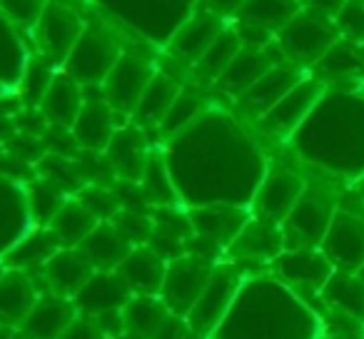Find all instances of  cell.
I'll use <instances>...</instances> for the list:
<instances>
[{"label":"cell","instance_id":"6da1fadb","mask_svg":"<svg viewBox=\"0 0 364 339\" xmlns=\"http://www.w3.org/2000/svg\"><path fill=\"white\" fill-rule=\"evenodd\" d=\"M162 152L180 203L188 208L218 203L250 208L269 167L257 142L220 110H208L188 130L170 137V147Z\"/></svg>","mask_w":364,"mask_h":339},{"label":"cell","instance_id":"7a4b0ae2","mask_svg":"<svg viewBox=\"0 0 364 339\" xmlns=\"http://www.w3.org/2000/svg\"><path fill=\"white\" fill-rule=\"evenodd\" d=\"M289 142L309 165L352 183L359 180L364 175V90L359 85L327 87Z\"/></svg>","mask_w":364,"mask_h":339},{"label":"cell","instance_id":"3957f363","mask_svg":"<svg viewBox=\"0 0 364 339\" xmlns=\"http://www.w3.org/2000/svg\"><path fill=\"white\" fill-rule=\"evenodd\" d=\"M322 319L277 277H247L210 339H319Z\"/></svg>","mask_w":364,"mask_h":339},{"label":"cell","instance_id":"277c9868","mask_svg":"<svg viewBox=\"0 0 364 339\" xmlns=\"http://www.w3.org/2000/svg\"><path fill=\"white\" fill-rule=\"evenodd\" d=\"M110 16L137 31L155 45H165L177 28L198 11V0H97Z\"/></svg>","mask_w":364,"mask_h":339},{"label":"cell","instance_id":"5b68a950","mask_svg":"<svg viewBox=\"0 0 364 339\" xmlns=\"http://www.w3.org/2000/svg\"><path fill=\"white\" fill-rule=\"evenodd\" d=\"M342 38L334 18H327L317 11H309L302 6V11L277 33L274 43H277L279 53L284 60L292 63L297 68H309L312 70L314 63Z\"/></svg>","mask_w":364,"mask_h":339},{"label":"cell","instance_id":"8992f818","mask_svg":"<svg viewBox=\"0 0 364 339\" xmlns=\"http://www.w3.org/2000/svg\"><path fill=\"white\" fill-rule=\"evenodd\" d=\"M337 210L339 200L332 188L322 183H307L292 212L279 225L284 235V249L319 247Z\"/></svg>","mask_w":364,"mask_h":339},{"label":"cell","instance_id":"52a82bcc","mask_svg":"<svg viewBox=\"0 0 364 339\" xmlns=\"http://www.w3.org/2000/svg\"><path fill=\"white\" fill-rule=\"evenodd\" d=\"M245 272L240 269V264L223 259L215 264L213 277H210L205 292L200 294V299L195 302V307L190 309L188 319L193 334H198L200 339H210L215 334V329L225 322L228 312L232 309L237 292L245 282Z\"/></svg>","mask_w":364,"mask_h":339},{"label":"cell","instance_id":"ba28073f","mask_svg":"<svg viewBox=\"0 0 364 339\" xmlns=\"http://www.w3.org/2000/svg\"><path fill=\"white\" fill-rule=\"evenodd\" d=\"M122 55V45L107 28L102 26H85L80 41L75 43L73 53L68 55L63 70L75 77L80 85L95 87L102 85L115 63Z\"/></svg>","mask_w":364,"mask_h":339},{"label":"cell","instance_id":"9c48e42d","mask_svg":"<svg viewBox=\"0 0 364 339\" xmlns=\"http://www.w3.org/2000/svg\"><path fill=\"white\" fill-rule=\"evenodd\" d=\"M215 264H218L215 259L198 257V254H188V252L182 254V257L167 262L160 299L167 304V309H170L172 314L188 317L190 309L195 307L200 294L208 287Z\"/></svg>","mask_w":364,"mask_h":339},{"label":"cell","instance_id":"30bf717a","mask_svg":"<svg viewBox=\"0 0 364 339\" xmlns=\"http://www.w3.org/2000/svg\"><path fill=\"white\" fill-rule=\"evenodd\" d=\"M324 90H327V85L322 80H317L314 75H304L277 105L269 107L262 117H257V127L269 137L289 140L309 117L314 105L322 100Z\"/></svg>","mask_w":364,"mask_h":339},{"label":"cell","instance_id":"8fae6325","mask_svg":"<svg viewBox=\"0 0 364 339\" xmlns=\"http://www.w3.org/2000/svg\"><path fill=\"white\" fill-rule=\"evenodd\" d=\"M85 26L87 23L73 8H68L65 3L48 0L41 21L33 28L36 31L38 48H41V55L48 63H53L55 68H63L68 55L73 53V48H75V43L80 41Z\"/></svg>","mask_w":364,"mask_h":339},{"label":"cell","instance_id":"7c38bea8","mask_svg":"<svg viewBox=\"0 0 364 339\" xmlns=\"http://www.w3.org/2000/svg\"><path fill=\"white\" fill-rule=\"evenodd\" d=\"M157 68L152 65L147 58L135 55V53H122L120 60L110 70V75L102 80L100 92L107 100V105L117 112V115L132 117L137 102H140L142 92H145L147 82L152 80Z\"/></svg>","mask_w":364,"mask_h":339},{"label":"cell","instance_id":"4fadbf2b","mask_svg":"<svg viewBox=\"0 0 364 339\" xmlns=\"http://www.w3.org/2000/svg\"><path fill=\"white\" fill-rule=\"evenodd\" d=\"M304 188H307V180L299 173H294V170H289V167H267L257 193H255L252 203H250V212H252V217L282 225L287 220V215L292 212V208L297 205Z\"/></svg>","mask_w":364,"mask_h":339},{"label":"cell","instance_id":"5bb4252c","mask_svg":"<svg viewBox=\"0 0 364 339\" xmlns=\"http://www.w3.org/2000/svg\"><path fill=\"white\" fill-rule=\"evenodd\" d=\"M272 272L277 279H282L287 287H292L297 294L312 292L319 294L327 279L332 277L334 264L319 247H294L284 249L272 262Z\"/></svg>","mask_w":364,"mask_h":339},{"label":"cell","instance_id":"9a60e30c","mask_svg":"<svg viewBox=\"0 0 364 339\" xmlns=\"http://www.w3.org/2000/svg\"><path fill=\"white\" fill-rule=\"evenodd\" d=\"M319 249L327 254L334 269L359 272L364 264V217L339 208Z\"/></svg>","mask_w":364,"mask_h":339},{"label":"cell","instance_id":"2e32d148","mask_svg":"<svg viewBox=\"0 0 364 339\" xmlns=\"http://www.w3.org/2000/svg\"><path fill=\"white\" fill-rule=\"evenodd\" d=\"M225 18L210 8H198L188 21L177 28V33L167 43V53L182 65H198L200 58L208 53V48L215 43V38L225 31Z\"/></svg>","mask_w":364,"mask_h":339},{"label":"cell","instance_id":"e0dca14e","mask_svg":"<svg viewBox=\"0 0 364 339\" xmlns=\"http://www.w3.org/2000/svg\"><path fill=\"white\" fill-rule=\"evenodd\" d=\"M284 252V235L282 227L259 217H250L247 225L240 230V235L225 249V259L235 264H272Z\"/></svg>","mask_w":364,"mask_h":339},{"label":"cell","instance_id":"ac0fdd59","mask_svg":"<svg viewBox=\"0 0 364 339\" xmlns=\"http://www.w3.org/2000/svg\"><path fill=\"white\" fill-rule=\"evenodd\" d=\"M150 145H147L145 130L137 127L135 122L117 125L112 140L105 147V160L110 162L112 173L122 183H140L145 165L150 160Z\"/></svg>","mask_w":364,"mask_h":339},{"label":"cell","instance_id":"d6986e66","mask_svg":"<svg viewBox=\"0 0 364 339\" xmlns=\"http://www.w3.org/2000/svg\"><path fill=\"white\" fill-rule=\"evenodd\" d=\"M190 225H193V235L203 240H210L218 244L220 249H228L232 240L240 235V230L247 225L252 217L250 208H240V205H200V208H190Z\"/></svg>","mask_w":364,"mask_h":339},{"label":"cell","instance_id":"ffe728a7","mask_svg":"<svg viewBox=\"0 0 364 339\" xmlns=\"http://www.w3.org/2000/svg\"><path fill=\"white\" fill-rule=\"evenodd\" d=\"M302 77H304L302 68L282 60V63H277L269 72H264L247 92H242V95L237 97V105L242 107V112H247V115H252L255 120H257V117H262L269 107L277 105V102L282 100V97L287 95Z\"/></svg>","mask_w":364,"mask_h":339},{"label":"cell","instance_id":"44dd1931","mask_svg":"<svg viewBox=\"0 0 364 339\" xmlns=\"http://www.w3.org/2000/svg\"><path fill=\"white\" fill-rule=\"evenodd\" d=\"M38 272H41L43 284L50 294L75 297L82 289V284L95 274V267L87 262L85 254L77 247H63Z\"/></svg>","mask_w":364,"mask_h":339},{"label":"cell","instance_id":"7402d4cb","mask_svg":"<svg viewBox=\"0 0 364 339\" xmlns=\"http://www.w3.org/2000/svg\"><path fill=\"white\" fill-rule=\"evenodd\" d=\"M115 117L117 112L107 105L102 92L100 97L85 95V102H82L80 112H77V120L70 127L77 147L82 152H105L107 142L112 140V135L117 130Z\"/></svg>","mask_w":364,"mask_h":339},{"label":"cell","instance_id":"603a6c76","mask_svg":"<svg viewBox=\"0 0 364 339\" xmlns=\"http://www.w3.org/2000/svg\"><path fill=\"white\" fill-rule=\"evenodd\" d=\"M312 75L324 85H362L364 82V45L339 38L312 68Z\"/></svg>","mask_w":364,"mask_h":339},{"label":"cell","instance_id":"cb8c5ba5","mask_svg":"<svg viewBox=\"0 0 364 339\" xmlns=\"http://www.w3.org/2000/svg\"><path fill=\"white\" fill-rule=\"evenodd\" d=\"M77 317V307L73 297H60V294L43 292L38 297L36 307L21 324L26 339H58L70 322Z\"/></svg>","mask_w":364,"mask_h":339},{"label":"cell","instance_id":"d4e9b609","mask_svg":"<svg viewBox=\"0 0 364 339\" xmlns=\"http://www.w3.org/2000/svg\"><path fill=\"white\" fill-rule=\"evenodd\" d=\"M130 297L132 292L127 289V284L122 282V277L117 272H95L82 284L80 292L73 297V302L77 307V314L97 317V314L122 309Z\"/></svg>","mask_w":364,"mask_h":339},{"label":"cell","instance_id":"484cf974","mask_svg":"<svg viewBox=\"0 0 364 339\" xmlns=\"http://www.w3.org/2000/svg\"><path fill=\"white\" fill-rule=\"evenodd\" d=\"M115 272L120 274L132 294H157L160 297L167 272V259H162L150 244H137L122 259V264Z\"/></svg>","mask_w":364,"mask_h":339},{"label":"cell","instance_id":"4316f807","mask_svg":"<svg viewBox=\"0 0 364 339\" xmlns=\"http://www.w3.org/2000/svg\"><path fill=\"white\" fill-rule=\"evenodd\" d=\"M272 48H274V43L269 48H264V50L242 48V50L237 53V58L228 65V70L218 77L215 87H218L220 92H225V95H232L235 100H237L242 92H247L250 87L264 75V72H269L274 65H277V60H274V55H272Z\"/></svg>","mask_w":364,"mask_h":339},{"label":"cell","instance_id":"83f0119b","mask_svg":"<svg viewBox=\"0 0 364 339\" xmlns=\"http://www.w3.org/2000/svg\"><path fill=\"white\" fill-rule=\"evenodd\" d=\"M82 102H85V85L75 80L73 75H68L65 70H58L53 77L50 87L41 100V112L46 115L48 125L55 127H68L70 130L73 122L77 120Z\"/></svg>","mask_w":364,"mask_h":339},{"label":"cell","instance_id":"f1b7e54d","mask_svg":"<svg viewBox=\"0 0 364 339\" xmlns=\"http://www.w3.org/2000/svg\"><path fill=\"white\" fill-rule=\"evenodd\" d=\"M41 294L31 272L6 269L0 277V324L21 327Z\"/></svg>","mask_w":364,"mask_h":339},{"label":"cell","instance_id":"f546056e","mask_svg":"<svg viewBox=\"0 0 364 339\" xmlns=\"http://www.w3.org/2000/svg\"><path fill=\"white\" fill-rule=\"evenodd\" d=\"M132 247L135 244L112 222H100L77 244V249L85 254V259L95 267V272H115L122 264V259L132 252Z\"/></svg>","mask_w":364,"mask_h":339},{"label":"cell","instance_id":"4dcf8cb0","mask_svg":"<svg viewBox=\"0 0 364 339\" xmlns=\"http://www.w3.org/2000/svg\"><path fill=\"white\" fill-rule=\"evenodd\" d=\"M33 227L26 205V188L0 175V254L8 252Z\"/></svg>","mask_w":364,"mask_h":339},{"label":"cell","instance_id":"1f68e13d","mask_svg":"<svg viewBox=\"0 0 364 339\" xmlns=\"http://www.w3.org/2000/svg\"><path fill=\"white\" fill-rule=\"evenodd\" d=\"M180 90H182V82L177 80L175 75H170V72H165V70H155V75L147 82L145 92H142L140 102H137L130 120L135 122L137 127H142V130H147V127H160L165 115L170 112L172 102L180 95Z\"/></svg>","mask_w":364,"mask_h":339},{"label":"cell","instance_id":"d6a6232c","mask_svg":"<svg viewBox=\"0 0 364 339\" xmlns=\"http://www.w3.org/2000/svg\"><path fill=\"white\" fill-rule=\"evenodd\" d=\"M60 249V240L53 235L50 227H31L8 252L0 254V262L6 264V269L33 272V269H41Z\"/></svg>","mask_w":364,"mask_h":339},{"label":"cell","instance_id":"836d02e7","mask_svg":"<svg viewBox=\"0 0 364 339\" xmlns=\"http://www.w3.org/2000/svg\"><path fill=\"white\" fill-rule=\"evenodd\" d=\"M319 297L334 309V312L344 314L349 319H359L364 322V279L359 272H344V269H334L332 277L322 287Z\"/></svg>","mask_w":364,"mask_h":339},{"label":"cell","instance_id":"e575fe53","mask_svg":"<svg viewBox=\"0 0 364 339\" xmlns=\"http://www.w3.org/2000/svg\"><path fill=\"white\" fill-rule=\"evenodd\" d=\"M167 314H170V309L157 294H132L122 307L125 334L137 339H152L167 319Z\"/></svg>","mask_w":364,"mask_h":339},{"label":"cell","instance_id":"d590c367","mask_svg":"<svg viewBox=\"0 0 364 339\" xmlns=\"http://www.w3.org/2000/svg\"><path fill=\"white\" fill-rule=\"evenodd\" d=\"M140 190L145 195V203L150 208H180V195H177L175 180H172L170 165H167V157L162 150H152L150 160L145 165V173H142Z\"/></svg>","mask_w":364,"mask_h":339},{"label":"cell","instance_id":"8d00e7d4","mask_svg":"<svg viewBox=\"0 0 364 339\" xmlns=\"http://www.w3.org/2000/svg\"><path fill=\"white\" fill-rule=\"evenodd\" d=\"M23 188H26V205H28V215H31L33 227H48V225L53 222V217L58 215V210L70 198L60 185L43 178V175L28 180Z\"/></svg>","mask_w":364,"mask_h":339},{"label":"cell","instance_id":"74e56055","mask_svg":"<svg viewBox=\"0 0 364 339\" xmlns=\"http://www.w3.org/2000/svg\"><path fill=\"white\" fill-rule=\"evenodd\" d=\"M97 225L100 222L92 217L90 210H87L75 195H70V198L65 200V205L58 210V215L53 217V222L48 225V227L60 240L63 247H77Z\"/></svg>","mask_w":364,"mask_h":339},{"label":"cell","instance_id":"f35d334b","mask_svg":"<svg viewBox=\"0 0 364 339\" xmlns=\"http://www.w3.org/2000/svg\"><path fill=\"white\" fill-rule=\"evenodd\" d=\"M299 11H302V0H245L235 18L262 26L277 36Z\"/></svg>","mask_w":364,"mask_h":339},{"label":"cell","instance_id":"ab89813d","mask_svg":"<svg viewBox=\"0 0 364 339\" xmlns=\"http://www.w3.org/2000/svg\"><path fill=\"white\" fill-rule=\"evenodd\" d=\"M18 31L21 28L0 13V85H3V90L18 87L23 70L28 65V58L26 50H23V41L18 36Z\"/></svg>","mask_w":364,"mask_h":339},{"label":"cell","instance_id":"60d3db41","mask_svg":"<svg viewBox=\"0 0 364 339\" xmlns=\"http://www.w3.org/2000/svg\"><path fill=\"white\" fill-rule=\"evenodd\" d=\"M240 50H242V43H240V38H237V31H235L232 23H228L225 31L215 38V43L208 48V53H205L198 65H195L198 80L218 82V77L228 70V65L237 58Z\"/></svg>","mask_w":364,"mask_h":339},{"label":"cell","instance_id":"b9f144b4","mask_svg":"<svg viewBox=\"0 0 364 339\" xmlns=\"http://www.w3.org/2000/svg\"><path fill=\"white\" fill-rule=\"evenodd\" d=\"M208 110H210V105L203 92L195 90V87L182 85L180 95L172 102L170 112L165 115V120H162V125L157 127V130H160L162 137H175V135H180L182 130H188L193 122H198Z\"/></svg>","mask_w":364,"mask_h":339},{"label":"cell","instance_id":"7bdbcfd3","mask_svg":"<svg viewBox=\"0 0 364 339\" xmlns=\"http://www.w3.org/2000/svg\"><path fill=\"white\" fill-rule=\"evenodd\" d=\"M58 70H60V68L48 63L43 55L28 60L21 82H18V95H21V100L26 102V107H41L43 95L48 92V87H50V82Z\"/></svg>","mask_w":364,"mask_h":339},{"label":"cell","instance_id":"ee69618b","mask_svg":"<svg viewBox=\"0 0 364 339\" xmlns=\"http://www.w3.org/2000/svg\"><path fill=\"white\" fill-rule=\"evenodd\" d=\"M75 198L90 210L97 222H112L117 217V212L122 210V203L115 190L97 183H87L82 190H77Z\"/></svg>","mask_w":364,"mask_h":339},{"label":"cell","instance_id":"f6af8a7d","mask_svg":"<svg viewBox=\"0 0 364 339\" xmlns=\"http://www.w3.org/2000/svg\"><path fill=\"white\" fill-rule=\"evenodd\" d=\"M117 230L130 240L132 244H147L155 232V220L147 212H137V210H120L117 217L112 220Z\"/></svg>","mask_w":364,"mask_h":339},{"label":"cell","instance_id":"bcb514c9","mask_svg":"<svg viewBox=\"0 0 364 339\" xmlns=\"http://www.w3.org/2000/svg\"><path fill=\"white\" fill-rule=\"evenodd\" d=\"M48 0H0V13L18 28H36Z\"/></svg>","mask_w":364,"mask_h":339},{"label":"cell","instance_id":"7dc6e473","mask_svg":"<svg viewBox=\"0 0 364 339\" xmlns=\"http://www.w3.org/2000/svg\"><path fill=\"white\" fill-rule=\"evenodd\" d=\"M342 38L354 43H364V0H347L334 18Z\"/></svg>","mask_w":364,"mask_h":339},{"label":"cell","instance_id":"c3c4849f","mask_svg":"<svg viewBox=\"0 0 364 339\" xmlns=\"http://www.w3.org/2000/svg\"><path fill=\"white\" fill-rule=\"evenodd\" d=\"M235 31H237V38L242 43V48H252V50H264L274 43V33L267 31L262 26H255V23H247V21H237L232 23Z\"/></svg>","mask_w":364,"mask_h":339},{"label":"cell","instance_id":"681fc988","mask_svg":"<svg viewBox=\"0 0 364 339\" xmlns=\"http://www.w3.org/2000/svg\"><path fill=\"white\" fill-rule=\"evenodd\" d=\"M58 339H107L105 332L97 327V322L92 317H85V314H77L70 322V327L60 334Z\"/></svg>","mask_w":364,"mask_h":339},{"label":"cell","instance_id":"f907efd6","mask_svg":"<svg viewBox=\"0 0 364 339\" xmlns=\"http://www.w3.org/2000/svg\"><path fill=\"white\" fill-rule=\"evenodd\" d=\"M198 334H193L188 319L180 314H167V319L162 322V327L157 329V334L152 339H195Z\"/></svg>","mask_w":364,"mask_h":339},{"label":"cell","instance_id":"816d5d0a","mask_svg":"<svg viewBox=\"0 0 364 339\" xmlns=\"http://www.w3.org/2000/svg\"><path fill=\"white\" fill-rule=\"evenodd\" d=\"M347 0H302V6L309 11H317L327 18H337V13L342 11V6Z\"/></svg>","mask_w":364,"mask_h":339},{"label":"cell","instance_id":"f5cc1de1","mask_svg":"<svg viewBox=\"0 0 364 339\" xmlns=\"http://www.w3.org/2000/svg\"><path fill=\"white\" fill-rule=\"evenodd\" d=\"M245 0H208V8L220 16H237V11L242 8Z\"/></svg>","mask_w":364,"mask_h":339},{"label":"cell","instance_id":"db71d44e","mask_svg":"<svg viewBox=\"0 0 364 339\" xmlns=\"http://www.w3.org/2000/svg\"><path fill=\"white\" fill-rule=\"evenodd\" d=\"M0 339H26L21 327H11V324H0Z\"/></svg>","mask_w":364,"mask_h":339},{"label":"cell","instance_id":"11a10c76","mask_svg":"<svg viewBox=\"0 0 364 339\" xmlns=\"http://www.w3.org/2000/svg\"><path fill=\"white\" fill-rule=\"evenodd\" d=\"M319 339H364V337H352V334H322Z\"/></svg>","mask_w":364,"mask_h":339},{"label":"cell","instance_id":"9f6ffc18","mask_svg":"<svg viewBox=\"0 0 364 339\" xmlns=\"http://www.w3.org/2000/svg\"><path fill=\"white\" fill-rule=\"evenodd\" d=\"M354 190H357V193L364 198V175H362V178H359V180H354Z\"/></svg>","mask_w":364,"mask_h":339},{"label":"cell","instance_id":"6f0895ef","mask_svg":"<svg viewBox=\"0 0 364 339\" xmlns=\"http://www.w3.org/2000/svg\"><path fill=\"white\" fill-rule=\"evenodd\" d=\"M107 339H137V337H130V334H120V337H107Z\"/></svg>","mask_w":364,"mask_h":339},{"label":"cell","instance_id":"680465c9","mask_svg":"<svg viewBox=\"0 0 364 339\" xmlns=\"http://www.w3.org/2000/svg\"><path fill=\"white\" fill-rule=\"evenodd\" d=\"M3 272H6V264L0 262V277H3Z\"/></svg>","mask_w":364,"mask_h":339},{"label":"cell","instance_id":"91938a15","mask_svg":"<svg viewBox=\"0 0 364 339\" xmlns=\"http://www.w3.org/2000/svg\"><path fill=\"white\" fill-rule=\"evenodd\" d=\"M359 277H362V279H364V264H362V269H359Z\"/></svg>","mask_w":364,"mask_h":339},{"label":"cell","instance_id":"94428289","mask_svg":"<svg viewBox=\"0 0 364 339\" xmlns=\"http://www.w3.org/2000/svg\"><path fill=\"white\" fill-rule=\"evenodd\" d=\"M0 92H3V85H0Z\"/></svg>","mask_w":364,"mask_h":339},{"label":"cell","instance_id":"6125c7cd","mask_svg":"<svg viewBox=\"0 0 364 339\" xmlns=\"http://www.w3.org/2000/svg\"><path fill=\"white\" fill-rule=\"evenodd\" d=\"M362 45H364V43H362Z\"/></svg>","mask_w":364,"mask_h":339}]
</instances>
